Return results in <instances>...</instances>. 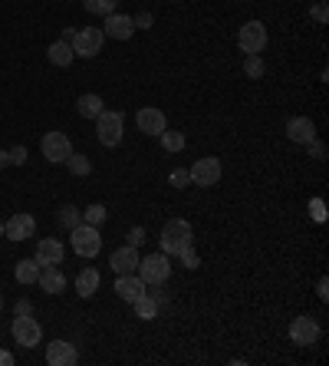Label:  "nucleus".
<instances>
[{
    "label": "nucleus",
    "instance_id": "f257e3e1",
    "mask_svg": "<svg viewBox=\"0 0 329 366\" xmlns=\"http://www.w3.org/2000/svg\"><path fill=\"white\" fill-rule=\"evenodd\" d=\"M191 234H195V231H191V224L185 222V218H171V222H165V228H161L158 244H161V251H165L168 258H178L188 244H195Z\"/></svg>",
    "mask_w": 329,
    "mask_h": 366
},
{
    "label": "nucleus",
    "instance_id": "f03ea898",
    "mask_svg": "<svg viewBox=\"0 0 329 366\" xmlns=\"http://www.w3.org/2000/svg\"><path fill=\"white\" fill-rule=\"evenodd\" d=\"M135 274H139L149 287H161L165 280L171 278V261L165 251H158V254H149V258H139V268H135Z\"/></svg>",
    "mask_w": 329,
    "mask_h": 366
},
{
    "label": "nucleus",
    "instance_id": "7ed1b4c3",
    "mask_svg": "<svg viewBox=\"0 0 329 366\" xmlns=\"http://www.w3.org/2000/svg\"><path fill=\"white\" fill-rule=\"evenodd\" d=\"M122 132H125V116L122 113H109L103 109L99 116H96V135H99V142L115 149V145L122 142Z\"/></svg>",
    "mask_w": 329,
    "mask_h": 366
},
{
    "label": "nucleus",
    "instance_id": "20e7f679",
    "mask_svg": "<svg viewBox=\"0 0 329 366\" xmlns=\"http://www.w3.org/2000/svg\"><path fill=\"white\" fill-rule=\"evenodd\" d=\"M237 47L247 57H260L263 47H267V27H263L260 20H247L244 27H241V33H237Z\"/></svg>",
    "mask_w": 329,
    "mask_h": 366
},
{
    "label": "nucleus",
    "instance_id": "39448f33",
    "mask_svg": "<svg viewBox=\"0 0 329 366\" xmlns=\"http://www.w3.org/2000/svg\"><path fill=\"white\" fill-rule=\"evenodd\" d=\"M10 333H13V340H17L20 347H27V350H33V347L43 343V327H40L30 314H17L13 324H10Z\"/></svg>",
    "mask_w": 329,
    "mask_h": 366
},
{
    "label": "nucleus",
    "instance_id": "423d86ee",
    "mask_svg": "<svg viewBox=\"0 0 329 366\" xmlns=\"http://www.w3.org/2000/svg\"><path fill=\"white\" fill-rule=\"evenodd\" d=\"M73 53L76 57H99L103 53V43H105V33L99 27H83V30H76L73 33Z\"/></svg>",
    "mask_w": 329,
    "mask_h": 366
},
{
    "label": "nucleus",
    "instance_id": "0eeeda50",
    "mask_svg": "<svg viewBox=\"0 0 329 366\" xmlns=\"http://www.w3.org/2000/svg\"><path fill=\"white\" fill-rule=\"evenodd\" d=\"M73 251L79 254V258H96L99 254V248H103V234H99V228L96 224H79V228H73Z\"/></svg>",
    "mask_w": 329,
    "mask_h": 366
},
{
    "label": "nucleus",
    "instance_id": "6e6552de",
    "mask_svg": "<svg viewBox=\"0 0 329 366\" xmlns=\"http://www.w3.org/2000/svg\"><path fill=\"white\" fill-rule=\"evenodd\" d=\"M188 178H191V185L211 188V185L221 182V162H217L214 155H204V159H197V162L188 168Z\"/></svg>",
    "mask_w": 329,
    "mask_h": 366
},
{
    "label": "nucleus",
    "instance_id": "1a4fd4ad",
    "mask_svg": "<svg viewBox=\"0 0 329 366\" xmlns=\"http://www.w3.org/2000/svg\"><path fill=\"white\" fill-rule=\"evenodd\" d=\"M40 149H43V159H47V162H66V159L73 155V142H69L66 132H47L43 142H40Z\"/></svg>",
    "mask_w": 329,
    "mask_h": 366
},
{
    "label": "nucleus",
    "instance_id": "9d476101",
    "mask_svg": "<svg viewBox=\"0 0 329 366\" xmlns=\"http://www.w3.org/2000/svg\"><path fill=\"white\" fill-rule=\"evenodd\" d=\"M33 231H37V218L27 212H17L4 222V238H10V241H30Z\"/></svg>",
    "mask_w": 329,
    "mask_h": 366
},
{
    "label": "nucleus",
    "instance_id": "9b49d317",
    "mask_svg": "<svg viewBox=\"0 0 329 366\" xmlns=\"http://www.w3.org/2000/svg\"><path fill=\"white\" fill-rule=\"evenodd\" d=\"M135 125H139V132L145 135H161L165 129H168V119H165V113L155 106H145L135 113Z\"/></svg>",
    "mask_w": 329,
    "mask_h": 366
},
{
    "label": "nucleus",
    "instance_id": "f8f14e48",
    "mask_svg": "<svg viewBox=\"0 0 329 366\" xmlns=\"http://www.w3.org/2000/svg\"><path fill=\"white\" fill-rule=\"evenodd\" d=\"M290 340L296 347H313V343L320 340V324L313 317H296L290 324Z\"/></svg>",
    "mask_w": 329,
    "mask_h": 366
},
{
    "label": "nucleus",
    "instance_id": "ddd939ff",
    "mask_svg": "<svg viewBox=\"0 0 329 366\" xmlns=\"http://www.w3.org/2000/svg\"><path fill=\"white\" fill-rule=\"evenodd\" d=\"M145 290H149V284H145L139 274H115V294H119L125 304L139 300Z\"/></svg>",
    "mask_w": 329,
    "mask_h": 366
},
{
    "label": "nucleus",
    "instance_id": "4468645a",
    "mask_svg": "<svg viewBox=\"0 0 329 366\" xmlns=\"http://www.w3.org/2000/svg\"><path fill=\"white\" fill-rule=\"evenodd\" d=\"M76 360H79V353H76V347L69 340H53V343H47V363L50 366H73Z\"/></svg>",
    "mask_w": 329,
    "mask_h": 366
},
{
    "label": "nucleus",
    "instance_id": "2eb2a0df",
    "mask_svg": "<svg viewBox=\"0 0 329 366\" xmlns=\"http://www.w3.org/2000/svg\"><path fill=\"white\" fill-rule=\"evenodd\" d=\"M103 33L105 37H112V40H129L132 33H135V20H132L129 13H109Z\"/></svg>",
    "mask_w": 329,
    "mask_h": 366
},
{
    "label": "nucleus",
    "instance_id": "dca6fc26",
    "mask_svg": "<svg viewBox=\"0 0 329 366\" xmlns=\"http://www.w3.org/2000/svg\"><path fill=\"white\" fill-rule=\"evenodd\" d=\"M287 139H290V142H300V145L313 142V139H316V125H313V119L310 116H293L290 122H287Z\"/></svg>",
    "mask_w": 329,
    "mask_h": 366
},
{
    "label": "nucleus",
    "instance_id": "f3484780",
    "mask_svg": "<svg viewBox=\"0 0 329 366\" xmlns=\"http://www.w3.org/2000/svg\"><path fill=\"white\" fill-rule=\"evenodd\" d=\"M37 264L40 268H47V264H63V258H66V248H63V241H57V238H43V241L37 244Z\"/></svg>",
    "mask_w": 329,
    "mask_h": 366
},
{
    "label": "nucleus",
    "instance_id": "a211bd4d",
    "mask_svg": "<svg viewBox=\"0 0 329 366\" xmlns=\"http://www.w3.org/2000/svg\"><path fill=\"white\" fill-rule=\"evenodd\" d=\"M37 284H40V290H47V294H63L66 290V274L59 270V264H47V268H40Z\"/></svg>",
    "mask_w": 329,
    "mask_h": 366
},
{
    "label": "nucleus",
    "instance_id": "6ab92c4d",
    "mask_svg": "<svg viewBox=\"0 0 329 366\" xmlns=\"http://www.w3.org/2000/svg\"><path fill=\"white\" fill-rule=\"evenodd\" d=\"M109 268H112L115 274H135V268H139V251L132 248V244H125V248L112 251V258H109Z\"/></svg>",
    "mask_w": 329,
    "mask_h": 366
},
{
    "label": "nucleus",
    "instance_id": "aec40b11",
    "mask_svg": "<svg viewBox=\"0 0 329 366\" xmlns=\"http://www.w3.org/2000/svg\"><path fill=\"white\" fill-rule=\"evenodd\" d=\"M99 284H103V278H99L96 268H83L76 274V294H79V297H93L96 290H99Z\"/></svg>",
    "mask_w": 329,
    "mask_h": 366
},
{
    "label": "nucleus",
    "instance_id": "412c9836",
    "mask_svg": "<svg viewBox=\"0 0 329 366\" xmlns=\"http://www.w3.org/2000/svg\"><path fill=\"white\" fill-rule=\"evenodd\" d=\"M73 43H66V40H57V43H50L47 50V59L53 63V67H69L73 63Z\"/></svg>",
    "mask_w": 329,
    "mask_h": 366
},
{
    "label": "nucleus",
    "instance_id": "4be33fe9",
    "mask_svg": "<svg viewBox=\"0 0 329 366\" xmlns=\"http://www.w3.org/2000/svg\"><path fill=\"white\" fill-rule=\"evenodd\" d=\"M76 109H79L83 119H96L103 113V96H99V93H83V96L76 99Z\"/></svg>",
    "mask_w": 329,
    "mask_h": 366
},
{
    "label": "nucleus",
    "instance_id": "5701e85b",
    "mask_svg": "<svg viewBox=\"0 0 329 366\" xmlns=\"http://www.w3.org/2000/svg\"><path fill=\"white\" fill-rule=\"evenodd\" d=\"M132 307H135V314H139L142 320H155V317H158V297H151L149 290H145L139 300H132Z\"/></svg>",
    "mask_w": 329,
    "mask_h": 366
},
{
    "label": "nucleus",
    "instance_id": "b1692460",
    "mask_svg": "<svg viewBox=\"0 0 329 366\" xmlns=\"http://www.w3.org/2000/svg\"><path fill=\"white\" fill-rule=\"evenodd\" d=\"M13 274H17L20 284H37V278H40V264H37V258H23V261L17 264V270H13Z\"/></svg>",
    "mask_w": 329,
    "mask_h": 366
},
{
    "label": "nucleus",
    "instance_id": "393cba45",
    "mask_svg": "<svg viewBox=\"0 0 329 366\" xmlns=\"http://www.w3.org/2000/svg\"><path fill=\"white\" fill-rule=\"evenodd\" d=\"M59 228H66V231H73V228H79V224H83V212H79V208H76V205H63V208H59Z\"/></svg>",
    "mask_w": 329,
    "mask_h": 366
},
{
    "label": "nucleus",
    "instance_id": "a878e982",
    "mask_svg": "<svg viewBox=\"0 0 329 366\" xmlns=\"http://www.w3.org/2000/svg\"><path fill=\"white\" fill-rule=\"evenodd\" d=\"M161 139V145H165V152H181V149H185V132H171V129H165V132L158 135Z\"/></svg>",
    "mask_w": 329,
    "mask_h": 366
},
{
    "label": "nucleus",
    "instance_id": "bb28decb",
    "mask_svg": "<svg viewBox=\"0 0 329 366\" xmlns=\"http://www.w3.org/2000/svg\"><path fill=\"white\" fill-rule=\"evenodd\" d=\"M83 7L89 10V13L109 17V13H115V0H83Z\"/></svg>",
    "mask_w": 329,
    "mask_h": 366
},
{
    "label": "nucleus",
    "instance_id": "cd10ccee",
    "mask_svg": "<svg viewBox=\"0 0 329 366\" xmlns=\"http://www.w3.org/2000/svg\"><path fill=\"white\" fill-rule=\"evenodd\" d=\"M83 222L86 224H96V228H103V222H105V208L103 205H89L83 212Z\"/></svg>",
    "mask_w": 329,
    "mask_h": 366
},
{
    "label": "nucleus",
    "instance_id": "c85d7f7f",
    "mask_svg": "<svg viewBox=\"0 0 329 366\" xmlns=\"http://www.w3.org/2000/svg\"><path fill=\"white\" fill-rule=\"evenodd\" d=\"M66 162H69V172H73V175H89V172H93V165H89L86 155H69Z\"/></svg>",
    "mask_w": 329,
    "mask_h": 366
},
{
    "label": "nucleus",
    "instance_id": "c756f323",
    "mask_svg": "<svg viewBox=\"0 0 329 366\" xmlns=\"http://www.w3.org/2000/svg\"><path fill=\"white\" fill-rule=\"evenodd\" d=\"M263 69H267V67H263V59H260V57H247V59H244V73H247L250 79H260V76H263Z\"/></svg>",
    "mask_w": 329,
    "mask_h": 366
},
{
    "label": "nucleus",
    "instance_id": "7c9ffc66",
    "mask_svg": "<svg viewBox=\"0 0 329 366\" xmlns=\"http://www.w3.org/2000/svg\"><path fill=\"white\" fill-rule=\"evenodd\" d=\"M178 258H181V264H185V268H188V270L201 268V258H197V251H195V244H188V248L181 251Z\"/></svg>",
    "mask_w": 329,
    "mask_h": 366
},
{
    "label": "nucleus",
    "instance_id": "2f4dec72",
    "mask_svg": "<svg viewBox=\"0 0 329 366\" xmlns=\"http://www.w3.org/2000/svg\"><path fill=\"white\" fill-rule=\"evenodd\" d=\"M310 17L316 20V23H326V20H329V7H326V0H320V4H316V7L310 10Z\"/></svg>",
    "mask_w": 329,
    "mask_h": 366
},
{
    "label": "nucleus",
    "instance_id": "473e14b6",
    "mask_svg": "<svg viewBox=\"0 0 329 366\" xmlns=\"http://www.w3.org/2000/svg\"><path fill=\"white\" fill-rule=\"evenodd\" d=\"M171 185H175V188H185V185H191L188 168H175V172H171Z\"/></svg>",
    "mask_w": 329,
    "mask_h": 366
},
{
    "label": "nucleus",
    "instance_id": "72a5a7b5",
    "mask_svg": "<svg viewBox=\"0 0 329 366\" xmlns=\"http://www.w3.org/2000/svg\"><path fill=\"white\" fill-rule=\"evenodd\" d=\"M10 152V165H23L27 162V149L23 145H13V149H7Z\"/></svg>",
    "mask_w": 329,
    "mask_h": 366
},
{
    "label": "nucleus",
    "instance_id": "f704fd0d",
    "mask_svg": "<svg viewBox=\"0 0 329 366\" xmlns=\"http://www.w3.org/2000/svg\"><path fill=\"white\" fill-rule=\"evenodd\" d=\"M142 241H145V228H142V224H135V228L129 231V244H132V248H139Z\"/></svg>",
    "mask_w": 329,
    "mask_h": 366
},
{
    "label": "nucleus",
    "instance_id": "c9c22d12",
    "mask_svg": "<svg viewBox=\"0 0 329 366\" xmlns=\"http://www.w3.org/2000/svg\"><path fill=\"white\" fill-rule=\"evenodd\" d=\"M135 20V30L139 27H151V13H139V17H132Z\"/></svg>",
    "mask_w": 329,
    "mask_h": 366
},
{
    "label": "nucleus",
    "instance_id": "e433bc0d",
    "mask_svg": "<svg viewBox=\"0 0 329 366\" xmlns=\"http://www.w3.org/2000/svg\"><path fill=\"white\" fill-rule=\"evenodd\" d=\"M0 366H13V353H7V350H0Z\"/></svg>",
    "mask_w": 329,
    "mask_h": 366
},
{
    "label": "nucleus",
    "instance_id": "4c0bfd02",
    "mask_svg": "<svg viewBox=\"0 0 329 366\" xmlns=\"http://www.w3.org/2000/svg\"><path fill=\"white\" fill-rule=\"evenodd\" d=\"M306 145H313V155H316V159H323V155H326V152H323V145L316 142V139H313V142H306Z\"/></svg>",
    "mask_w": 329,
    "mask_h": 366
},
{
    "label": "nucleus",
    "instance_id": "58836bf2",
    "mask_svg": "<svg viewBox=\"0 0 329 366\" xmlns=\"http://www.w3.org/2000/svg\"><path fill=\"white\" fill-rule=\"evenodd\" d=\"M7 165H10V152L7 149H0V168H7Z\"/></svg>",
    "mask_w": 329,
    "mask_h": 366
},
{
    "label": "nucleus",
    "instance_id": "ea45409f",
    "mask_svg": "<svg viewBox=\"0 0 329 366\" xmlns=\"http://www.w3.org/2000/svg\"><path fill=\"white\" fill-rule=\"evenodd\" d=\"M17 314H30V300H20V304H17Z\"/></svg>",
    "mask_w": 329,
    "mask_h": 366
},
{
    "label": "nucleus",
    "instance_id": "a19ab883",
    "mask_svg": "<svg viewBox=\"0 0 329 366\" xmlns=\"http://www.w3.org/2000/svg\"><path fill=\"white\" fill-rule=\"evenodd\" d=\"M316 294H320V297H323V300H326V297H329V290H326V280H320V287H316Z\"/></svg>",
    "mask_w": 329,
    "mask_h": 366
},
{
    "label": "nucleus",
    "instance_id": "79ce46f5",
    "mask_svg": "<svg viewBox=\"0 0 329 366\" xmlns=\"http://www.w3.org/2000/svg\"><path fill=\"white\" fill-rule=\"evenodd\" d=\"M0 238H4V222H0Z\"/></svg>",
    "mask_w": 329,
    "mask_h": 366
},
{
    "label": "nucleus",
    "instance_id": "37998d69",
    "mask_svg": "<svg viewBox=\"0 0 329 366\" xmlns=\"http://www.w3.org/2000/svg\"><path fill=\"white\" fill-rule=\"evenodd\" d=\"M0 307H4V297H0Z\"/></svg>",
    "mask_w": 329,
    "mask_h": 366
}]
</instances>
